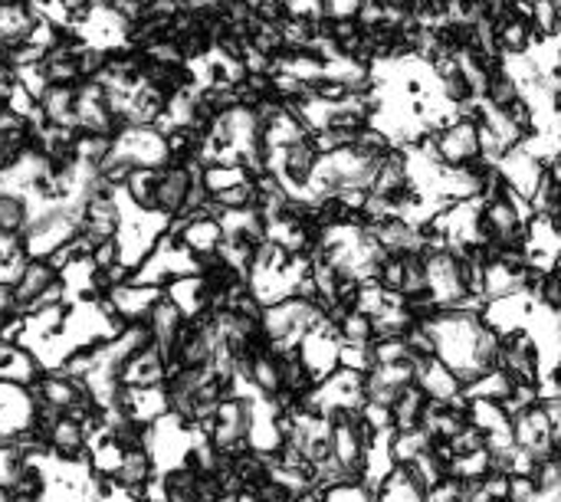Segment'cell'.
Segmentation results:
<instances>
[{
	"label": "cell",
	"mask_w": 561,
	"mask_h": 502,
	"mask_svg": "<svg viewBox=\"0 0 561 502\" xmlns=\"http://www.w3.org/2000/svg\"><path fill=\"white\" fill-rule=\"evenodd\" d=\"M56 279H59V273H56L46 260H26L23 270L16 273V279L7 286L10 306H13L20 316H26V309L33 306V299H36L49 283H56Z\"/></svg>",
	"instance_id": "6da1fadb"
},
{
	"label": "cell",
	"mask_w": 561,
	"mask_h": 502,
	"mask_svg": "<svg viewBox=\"0 0 561 502\" xmlns=\"http://www.w3.org/2000/svg\"><path fill=\"white\" fill-rule=\"evenodd\" d=\"M191 174L178 164H164L158 168V184H154V214L164 217V220H174L181 217L184 210V197L191 191Z\"/></svg>",
	"instance_id": "7a4b0ae2"
},
{
	"label": "cell",
	"mask_w": 561,
	"mask_h": 502,
	"mask_svg": "<svg viewBox=\"0 0 561 502\" xmlns=\"http://www.w3.org/2000/svg\"><path fill=\"white\" fill-rule=\"evenodd\" d=\"M36 109L43 115V125H49V128H76V89L72 85H49L36 99Z\"/></svg>",
	"instance_id": "3957f363"
},
{
	"label": "cell",
	"mask_w": 561,
	"mask_h": 502,
	"mask_svg": "<svg viewBox=\"0 0 561 502\" xmlns=\"http://www.w3.org/2000/svg\"><path fill=\"white\" fill-rule=\"evenodd\" d=\"M470 362H473V372L480 378L500 372V332L490 329L486 322H480V329L473 335V355H470Z\"/></svg>",
	"instance_id": "277c9868"
},
{
	"label": "cell",
	"mask_w": 561,
	"mask_h": 502,
	"mask_svg": "<svg viewBox=\"0 0 561 502\" xmlns=\"http://www.w3.org/2000/svg\"><path fill=\"white\" fill-rule=\"evenodd\" d=\"M30 197L20 191H0V233L20 237L30 224Z\"/></svg>",
	"instance_id": "5b68a950"
},
{
	"label": "cell",
	"mask_w": 561,
	"mask_h": 502,
	"mask_svg": "<svg viewBox=\"0 0 561 502\" xmlns=\"http://www.w3.org/2000/svg\"><path fill=\"white\" fill-rule=\"evenodd\" d=\"M154 184H158V168H135L122 191L141 214H154Z\"/></svg>",
	"instance_id": "8992f818"
},
{
	"label": "cell",
	"mask_w": 561,
	"mask_h": 502,
	"mask_svg": "<svg viewBox=\"0 0 561 502\" xmlns=\"http://www.w3.org/2000/svg\"><path fill=\"white\" fill-rule=\"evenodd\" d=\"M339 339H342V345H368L375 339L371 319L358 309H348L345 319L339 322Z\"/></svg>",
	"instance_id": "52a82bcc"
},
{
	"label": "cell",
	"mask_w": 561,
	"mask_h": 502,
	"mask_svg": "<svg viewBox=\"0 0 561 502\" xmlns=\"http://www.w3.org/2000/svg\"><path fill=\"white\" fill-rule=\"evenodd\" d=\"M506 502H539V490L533 477H510L506 483Z\"/></svg>",
	"instance_id": "ba28073f"
},
{
	"label": "cell",
	"mask_w": 561,
	"mask_h": 502,
	"mask_svg": "<svg viewBox=\"0 0 561 502\" xmlns=\"http://www.w3.org/2000/svg\"><path fill=\"white\" fill-rule=\"evenodd\" d=\"M237 502H256V500H253V493H240V500Z\"/></svg>",
	"instance_id": "9c48e42d"
}]
</instances>
